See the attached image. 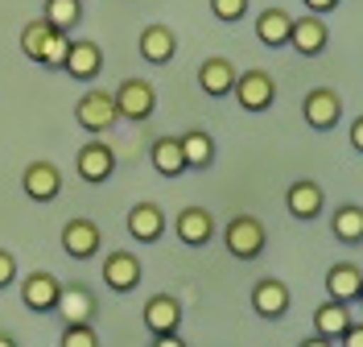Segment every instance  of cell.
I'll return each instance as SVG.
<instances>
[{"label":"cell","instance_id":"cell-37","mask_svg":"<svg viewBox=\"0 0 363 347\" xmlns=\"http://www.w3.org/2000/svg\"><path fill=\"white\" fill-rule=\"evenodd\" d=\"M301 347H335V343H330V339H322V335H314V339H306Z\"/></svg>","mask_w":363,"mask_h":347},{"label":"cell","instance_id":"cell-34","mask_svg":"<svg viewBox=\"0 0 363 347\" xmlns=\"http://www.w3.org/2000/svg\"><path fill=\"white\" fill-rule=\"evenodd\" d=\"M306 9L322 17V13H330V9H339V0H306Z\"/></svg>","mask_w":363,"mask_h":347},{"label":"cell","instance_id":"cell-12","mask_svg":"<svg viewBox=\"0 0 363 347\" xmlns=\"http://www.w3.org/2000/svg\"><path fill=\"white\" fill-rule=\"evenodd\" d=\"M326 42H330V25L322 21L318 13L294 17V25H289V46H294L297 54H322Z\"/></svg>","mask_w":363,"mask_h":347},{"label":"cell","instance_id":"cell-2","mask_svg":"<svg viewBox=\"0 0 363 347\" xmlns=\"http://www.w3.org/2000/svg\"><path fill=\"white\" fill-rule=\"evenodd\" d=\"M112 99H116L120 120H133V124H140V120H149V116L157 112V92L145 79H124L112 92Z\"/></svg>","mask_w":363,"mask_h":347},{"label":"cell","instance_id":"cell-23","mask_svg":"<svg viewBox=\"0 0 363 347\" xmlns=\"http://www.w3.org/2000/svg\"><path fill=\"white\" fill-rule=\"evenodd\" d=\"M359 290H363V273H359V265H351V260H342V265H335L326 273V294L335 302H355Z\"/></svg>","mask_w":363,"mask_h":347},{"label":"cell","instance_id":"cell-10","mask_svg":"<svg viewBox=\"0 0 363 347\" xmlns=\"http://www.w3.org/2000/svg\"><path fill=\"white\" fill-rule=\"evenodd\" d=\"M140 277H145L140 256H133V253L104 256V285H108L112 294H133L136 285H140Z\"/></svg>","mask_w":363,"mask_h":347},{"label":"cell","instance_id":"cell-21","mask_svg":"<svg viewBox=\"0 0 363 347\" xmlns=\"http://www.w3.org/2000/svg\"><path fill=\"white\" fill-rule=\"evenodd\" d=\"M289 25H294V17H289L285 9H264V13L256 17V38H260V46H269V50L289 46Z\"/></svg>","mask_w":363,"mask_h":347},{"label":"cell","instance_id":"cell-13","mask_svg":"<svg viewBox=\"0 0 363 347\" xmlns=\"http://www.w3.org/2000/svg\"><path fill=\"white\" fill-rule=\"evenodd\" d=\"M54 314L62 319V326H70V323H91V319H95V294H91L83 281H74V285H62Z\"/></svg>","mask_w":363,"mask_h":347},{"label":"cell","instance_id":"cell-29","mask_svg":"<svg viewBox=\"0 0 363 347\" xmlns=\"http://www.w3.org/2000/svg\"><path fill=\"white\" fill-rule=\"evenodd\" d=\"M50 29H54V25L45 21H29L21 29V54L25 58H29V62H38V58H42V46H45V38H50Z\"/></svg>","mask_w":363,"mask_h":347},{"label":"cell","instance_id":"cell-33","mask_svg":"<svg viewBox=\"0 0 363 347\" xmlns=\"http://www.w3.org/2000/svg\"><path fill=\"white\" fill-rule=\"evenodd\" d=\"M339 343L342 347H363V323H351L347 331L339 335Z\"/></svg>","mask_w":363,"mask_h":347},{"label":"cell","instance_id":"cell-38","mask_svg":"<svg viewBox=\"0 0 363 347\" xmlns=\"http://www.w3.org/2000/svg\"><path fill=\"white\" fill-rule=\"evenodd\" d=\"M0 347H17V339L13 335H0Z\"/></svg>","mask_w":363,"mask_h":347},{"label":"cell","instance_id":"cell-35","mask_svg":"<svg viewBox=\"0 0 363 347\" xmlns=\"http://www.w3.org/2000/svg\"><path fill=\"white\" fill-rule=\"evenodd\" d=\"M351 149H355V153H363V116L351 124Z\"/></svg>","mask_w":363,"mask_h":347},{"label":"cell","instance_id":"cell-36","mask_svg":"<svg viewBox=\"0 0 363 347\" xmlns=\"http://www.w3.org/2000/svg\"><path fill=\"white\" fill-rule=\"evenodd\" d=\"M153 347H186L178 339V331H174V335H153Z\"/></svg>","mask_w":363,"mask_h":347},{"label":"cell","instance_id":"cell-9","mask_svg":"<svg viewBox=\"0 0 363 347\" xmlns=\"http://www.w3.org/2000/svg\"><path fill=\"white\" fill-rule=\"evenodd\" d=\"M289 285L285 281H277V277H260L256 285H252V310L260 314V319H285L289 314Z\"/></svg>","mask_w":363,"mask_h":347},{"label":"cell","instance_id":"cell-31","mask_svg":"<svg viewBox=\"0 0 363 347\" xmlns=\"http://www.w3.org/2000/svg\"><path fill=\"white\" fill-rule=\"evenodd\" d=\"M211 13H215L219 21L235 25L244 13H248V0H211Z\"/></svg>","mask_w":363,"mask_h":347},{"label":"cell","instance_id":"cell-1","mask_svg":"<svg viewBox=\"0 0 363 347\" xmlns=\"http://www.w3.org/2000/svg\"><path fill=\"white\" fill-rule=\"evenodd\" d=\"M223 248L235 260H256V256L269 248V228L256 215H235L223 228Z\"/></svg>","mask_w":363,"mask_h":347},{"label":"cell","instance_id":"cell-20","mask_svg":"<svg viewBox=\"0 0 363 347\" xmlns=\"http://www.w3.org/2000/svg\"><path fill=\"white\" fill-rule=\"evenodd\" d=\"M199 87H203L211 99L231 95V87H235V67H231V58H203V67H199Z\"/></svg>","mask_w":363,"mask_h":347},{"label":"cell","instance_id":"cell-30","mask_svg":"<svg viewBox=\"0 0 363 347\" xmlns=\"http://www.w3.org/2000/svg\"><path fill=\"white\" fill-rule=\"evenodd\" d=\"M58 347H99V335H95L91 323H70V326H62Z\"/></svg>","mask_w":363,"mask_h":347},{"label":"cell","instance_id":"cell-15","mask_svg":"<svg viewBox=\"0 0 363 347\" xmlns=\"http://www.w3.org/2000/svg\"><path fill=\"white\" fill-rule=\"evenodd\" d=\"M174 54H178V38L169 25H145L140 29V58L145 62L165 67V62H174Z\"/></svg>","mask_w":363,"mask_h":347},{"label":"cell","instance_id":"cell-8","mask_svg":"<svg viewBox=\"0 0 363 347\" xmlns=\"http://www.w3.org/2000/svg\"><path fill=\"white\" fill-rule=\"evenodd\" d=\"M21 190L25 199H33V203H54L58 194H62V174H58V165L54 162H29L21 174Z\"/></svg>","mask_w":363,"mask_h":347},{"label":"cell","instance_id":"cell-28","mask_svg":"<svg viewBox=\"0 0 363 347\" xmlns=\"http://www.w3.org/2000/svg\"><path fill=\"white\" fill-rule=\"evenodd\" d=\"M67 50H70V33L67 29H50V38H45V46H42V67L50 70H62V62H67Z\"/></svg>","mask_w":363,"mask_h":347},{"label":"cell","instance_id":"cell-7","mask_svg":"<svg viewBox=\"0 0 363 347\" xmlns=\"http://www.w3.org/2000/svg\"><path fill=\"white\" fill-rule=\"evenodd\" d=\"M58 294H62V281L54 273H45V269L21 277V302H25V310H33V314H54Z\"/></svg>","mask_w":363,"mask_h":347},{"label":"cell","instance_id":"cell-6","mask_svg":"<svg viewBox=\"0 0 363 347\" xmlns=\"http://www.w3.org/2000/svg\"><path fill=\"white\" fill-rule=\"evenodd\" d=\"M301 116H306V124H310L314 133H330V128L342 120L339 92H330V87H314V92L301 99Z\"/></svg>","mask_w":363,"mask_h":347},{"label":"cell","instance_id":"cell-32","mask_svg":"<svg viewBox=\"0 0 363 347\" xmlns=\"http://www.w3.org/2000/svg\"><path fill=\"white\" fill-rule=\"evenodd\" d=\"M13 281H17V256L9 248H0V290H9Z\"/></svg>","mask_w":363,"mask_h":347},{"label":"cell","instance_id":"cell-22","mask_svg":"<svg viewBox=\"0 0 363 347\" xmlns=\"http://www.w3.org/2000/svg\"><path fill=\"white\" fill-rule=\"evenodd\" d=\"M347 326H351V310H347V302L326 298L314 310V335H322V339H330V343H335Z\"/></svg>","mask_w":363,"mask_h":347},{"label":"cell","instance_id":"cell-25","mask_svg":"<svg viewBox=\"0 0 363 347\" xmlns=\"http://www.w3.org/2000/svg\"><path fill=\"white\" fill-rule=\"evenodd\" d=\"M178 145H182V158H186V170H211L215 165V141H211V133L190 128L186 137H178Z\"/></svg>","mask_w":363,"mask_h":347},{"label":"cell","instance_id":"cell-27","mask_svg":"<svg viewBox=\"0 0 363 347\" xmlns=\"http://www.w3.org/2000/svg\"><path fill=\"white\" fill-rule=\"evenodd\" d=\"M45 21L54 25V29H74V25L83 21V4L79 0H45V13H42Z\"/></svg>","mask_w":363,"mask_h":347},{"label":"cell","instance_id":"cell-16","mask_svg":"<svg viewBox=\"0 0 363 347\" xmlns=\"http://www.w3.org/2000/svg\"><path fill=\"white\" fill-rule=\"evenodd\" d=\"M174 231H178L182 244L203 248L206 240L215 236V219H211V211H206V207H182L178 219H174Z\"/></svg>","mask_w":363,"mask_h":347},{"label":"cell","instance_id":"cell-11","mask_svg":"<svg viewBox=\"0 0 363 347\" xmlns=\"http://www.w3.org/2000/svg\"><path fill=\"white\" fill-rule=\"evenodd\" d=\"M99 244H104L99 224H91V219H70V224H62V253L67 256L91 260V256L99 253Z\"/></svg>","mask_w":363,"mask_h":347},{"label":"cell","instance_id":"cell-4","mask_svg":"<svg viewBox=\"0 0 363 347\" xmlns=\"http://www.w3.org/2000/svg\"><path fill=\"white\" fill-rule=\"evenodd\" d=\"M231 95L244 112H269L277 104V83H272L269 70H244V75H235Z\"/></svg>","mask_w":363,"mask_h":347},{"label":"cell","instance_id":"cell-14","mask_svg":"<svg viewBox=\"0 0 363 347\" xmlns=\"http://www.w3.org/2000/svg\"><path fill=\"white\" fill-rule=\"evenodd\" d=\"M285 207L294 219H318L322 211H326V194H322V186L310 182V178H297L289 190H285Z\"/></svg>","mask_w":363,"mask_h":347},{"label":"cell","instance_id":"cell-19","mask_svg":"<svg viewBox=\"0 0 363 347\" xmlns=\"http://www.w3.org/2000/svg\"><path fill=\"white\" fill-rule=\"evenodd\" d=\"M128 236L140 240V244H157L165 236V215H161L157 203H136L128 211Z\"/></svg>","mask_w":363,"mask_h":347},{"label":"cell","instance_id":"cell-3","mask_svg":"<svg viewBox=\"0 0 363 347\" xmlns=\"http://www.w3.org/2000/svg\"><path fill=\"white\" fill-rule=\"evenodd\" d=\"M74 120L87 128L91 137H104L120 124V112H116L112 92H87L79 104H74Z\"/></svg>","mask_w":363,"mask_h":347},{"label":"cell","instance_id":"cell-24","mask_svg":"<svg viewBox=\"0 0 363 347\" xmlns=\"http://www.w3.org/2000/svg\"><path fill=\"white\" fill-rule=\"evenodd\" d=\"M149 158H153V170L161 178H182L186 174V158H182L178 137H157L149 145Z\"/></svg>","mask_w":363,"mask_h":347},{"label":"cell","instance_id":"cell-39","mask_svg":"<svg viewBox=\"0 0 363 347\" xmlns=\"http://www.w3.org/2000/svg\"><path fill=\"white\" fill-rule=\"evenodd\" d=\"M355 302H359V306H363V290H359V298H355Z\"/></svg>","mask_w":363,"mask_h":347},{"label":"cell","instance_id":"cell-17","mask_svg":"<svg viewBox=\"0 0 363 347\" xmlns=\"http://www.w3.org/2000/svg\"><path fill=\"white\" fill-rule=\"evenodd\" d=\"M145 326L153 335H174L182 326V302L174 294H153L145 302Z\"/></svg>","mask_w":363,"mask_h":347},{"label":"cell","instance_id":"cell-26","mask_svg":"<svg viewBox=\"0 0 363 347\" xmlns=\"http://www.w3.org/2000/svg\"><path fill=\"white\" fill-rule=\"evenodd\" d=\"M330 231H335L339 244H363V207H355V203L335 207V215H330Z\"/></svg>","mask_w":363,"mask_h":347},{"label":"cell","instance_id":"cell-5","mask_svg":"<svg viewBox=\"0 0 363 347\" xmlns=\"http://www.w3.org/2000/svg\"><path fill=\"white\" fill-rule=\"evenodd\" d=\"M74 170H79V178L91 186L108 182L116 174V149L108 145L104 137H91L83 149H79V158H74Z\"/></svg>","mask_w":363,"mask_h":347},{"label":"cell","instance_id":"cell-18","mask_svg":"<svg viewBox=\"0 0 363 347\" xmlns=\"http://www.w3.org/2000/svg\"><path fill=\"white\" fill-rule=\"evenodd\" d=\"M62 70H67L70 79H79V83H91V79L104 70V50L95 46V42H87V38H83V42H70Z\"/></svg>","mask_w":363,"mask_h":347}]
</instances>
